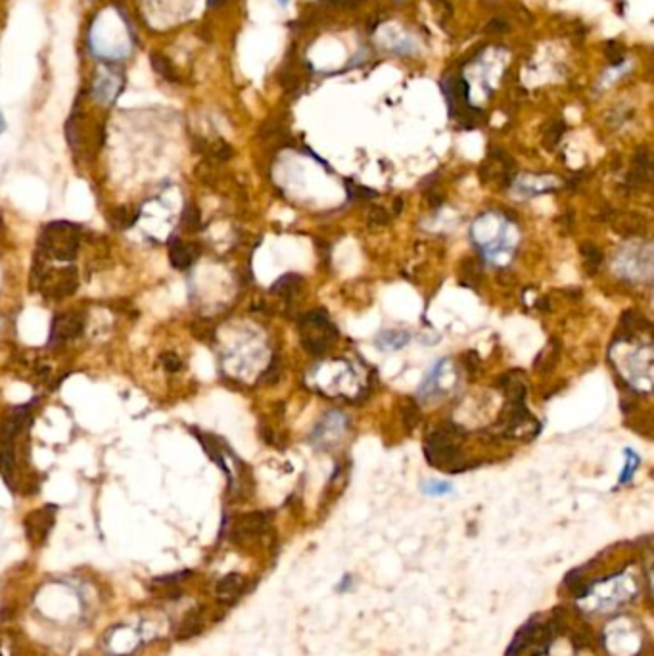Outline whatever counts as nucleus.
Wrapping results in <instances>:
<instances>
[{
    "mask_svg": "<svg viewBox=\"0 0 654 656\" xmlns=\"http://www.w3.org/2000/svg\"><path fill=\"white\" fill-rule=\"evenodd\" d=\"M300 336L303 349L313 357H321L328 352V347L338 336V330L331 323L326 311L313 309L300 319Z\"/></svg>",
    "mask_w": 654,
    "mask_h": 656,
    "instance_id": "1",
    "label": "nucleus"
},
{
    "mask_svg": "<svg viewBox=\"0 0 654 656\" xmlns=\"http://www.w3.org/2000/svg\"><path fill=\"white\" fill-rule=\"evenodd\" d=\"M79 250V226L70 221H54L44 226L39 240V254L60 262H73Z\"/></svg>",
    "mask_w": 654,
    "mask_h": 656,
    "instance_id": "2",
    "label": "nucleus"
},
{
    "mask_svg": "<svg viewBox=\"0 0 654 656\" xmlns=\"http://www.w3.org/2000/svg\"><path fill=\"white\" fill-rule=\"evenodd\" d=\"M457 424H445L437 428L434 434H430L424 445V455L432 466L436 468H447V466L461 465V453H459V439L463 436Z\"/></svg>",
    "mask_w": 654,
    "mask_h": 656,
    "instance_id": "3",
    "label": "nucleus"
},
{
    "mask_svg": "<svg viewBox=\"0 0 654 656\" xmlns=\"http://www.w3.org/2000/svg\"><path fill=\"white\" fill-rule=\"evenodd\" d=\"M83 311H70V313L58 315V317L52 321V328H50V346H58V344H63V342L79 338V336L83 334Z\"/></svg>",
    "mask_w": 654,
    "mask_h": 656,
    "instance_id": "4",
    "label": "nucleus"
},
{
    "mask_svg": "<svg viewBox=\"0 0 654 656\" xmlns=\"http://www.w3.org/2000/svg\"><path fill=\"white\" fill-rule=\"evenodd\" d=\"M56 522V507L46 505V507L33 510L31 515L25 516V534L27 539L33 545H42L50 536V532Z\"/></svg>",
    "mask_w": 654,
    "mask_h": 656,
    "instance_id": "5",
    "label": "nucleus"
},
{
    "mask_svg": "<svg viewBox=\"0 0 654 656\" xmlns=\"http://www.w3.org/2000/svg\"><path fill=\"white\" fill-rule=\"evenodd\" d=\"M267 528V515L265 513H250L240 516L232 526V537L236 541H248L253 537L261 536Z\"/></svg>",
    "mask_w": 654,
    "mask_h": 656,
    "instance_id": "6",
    "label": "nucleus"
},
{
    "mask_svg": "<svg viewBox=\"0 0 654 656\" xmlns=\"http://www.w3.org/2000/svg\"><path fill=\"white\" fill-rule=\"evenodd\" d=\"M242 589H244V578L240 574H226L225 578L219 579L215 595H217L219 603L232 605L240 597Z\"/></svg>",
    "mask_w": 654,
    "mask_h": 656,
    "instance_id": "7",
    "label": "nucleus"
},
{
    "mask_svg": "<svg viewBox=\"0 0 654 656\" xmlns=\"http://www.w3.org/2000/svg\"><path fill=\"white\" fill-rule=\"evenodd\" d=\"M192 250L194 247L190 244H183L177 236H171L169 238V262H171V265L179 271L188 269L196 257V252H192Z\"/></svg>",
    "mask_w": 654,
    "mask_h": 656,
    "instance_id": "8",
    "label": "nucleus"
},
{
    "mask_svg": "<svg viewBox=\"0 0 654 656\" xmlns=\"http://www.w3.org/2000/svg\"><path fill=\"white\" fill-rule=\"evenodd\" d=\"M411 340V334L405 330H384L376 336V346L382 352H397L405 347Z\"/></svg>",
    "mask_w": 654,
    "mask_h": 656,
    "instance_id": "9",
    "label": "nucleus"
},
{
    "mask_svg": "<svg viewBox=\"0 0 654 656\" xmlns=\"http://www.w3.org/2000/svg\"><path fill=\"white\" fill-rule=\"evenodd\" d=\"M610 221H612V226H614L620 234H624V236L639 234L641 231H643V226H645L643 219L637 217V215H633V213H616Z\"/></svg>",
    "mask_w": 654,
    "mask_h": 656,
    "instance_id": "10",
    "label": "nucleus"
},
{
    "mask_svg": "<svg viewBox=\"0 0 654 656\" xmlns=\"http://www.w3.org/2000/svg\"><path fill=\"white\" fill-rule=\"evenodd\" d=\"M302 283H303L302 276L294 275V273H290V275L281 276V278H278V281L273 284L271 292L278 294V296L284 297V300H292V297H294L295 294L300 292V286H302Z\"/></svg>",
    "mask_w": 654,
    "mask_h": 656,
    "instance_id": "11",
    "label": "nucleus"
},
{
    "mask_svg": "<svg viewBox=\"0 0 654 656\" xmlns=\"http://www.w3.org/2000/svg\"><path fill=\"white\" fill-rule=\"evenodd\" d=\"M648 176H650V157H648L647 150H641L637 157H635V162H633L629 181L633 184H643L647 183Z\"/></svg>",
    "mask_w": 654,
    "mask_h": 656,
    "instance_id": "12",
    "label": "nucleus"
},
{
    "mask_svg": "<svg viewBox=\"0 0 654 656\" xmlns=\"http://www.w3.org/2000/svg\"><path fill=\"white\" fill-rule=\"evenodd\" d=\"M579 254L584 257V267L587 271V275H595L601 267V263H603V254H601V250H598L595 244H591V242H584L582 246H579Z\"/></svg>",
    "mask_w": 654,
    "mask_h": 656,
    "instance_id": "13",
    "label": "nucleus"
},
{
    "mask_svg": "<svg viewBox=\"0 0 654 656\" xmlns=\"http://www.w3.org/2000/svg\"><path fill=\"white\" fill-rule=\"evenodd\" d=\"M150 62H152V67L158 75H162L165 81L169 83H179V75H177V71L173 70V65L169 62L167 58L162 56L160 52H154L152 56H150Z\"/></svg>",
    "mask_w": 654,
    "mask_h": 656,
    "instance_id": "14",
    "label": "nucleus"
},
{
    "mask_svg": "<svg viewBox=\"0 0 654 656\" xmlns=\"http://www.w3.org/2000/svg\"><path fill=\"white\" fill-rule=\"evenodd\" d=\"M558 353H560V346H558V342H556V340H553V342L547 344V347H545V349L537 355V359H535V368H539V371H551V368L556 365Z\"/></svg>",
    "mask_w": 654,
    "mask_h": 656,
    "instance_id": "15",
    "label": "nucleus"
},
{
    "mask_svg": "<svg viewBox=\"0 0 654 656\" xmlns=\"http://www.w3.org/2000/svg\"><path fill=\"white\" fill-rule=\"evenodd\" d=\"M202 631V620H200V614L198 612H190L186 618L183 620V624L179 626V634H177V639H190V637H194Z\"/></svg>",
    "mask_w": 654,
    "mask_h": 656,
    "instance_id": "16",
    "label": "nucleus"
},
{
    "mask_svg": "<svg viewBox=\"0 0 654 656\" xmlns=\"http://www.w3.org/2000/svg\"><path fill=\"white\" fill-rule=\"evenodd\" d=\"M110 225L113 229H129V226L134 225V221L139 219V212L129 213L125 205H121V207H115L112 213H110Z\"/></svg>",
    "mask_w": 654,
    "mask_h": 656,
    "instance_id": "17",
    "label": "nucleus"
},
{
    "mask_svg": "<svg viewBox=\"0 0 654 656\" xmlns=\"http://www.w3.org/2000/svg\"><path fill=\"white\" fill-rule=\"evenodd\" d=\"M401 418H403V423L407 426L409 430H413L416 424L421 423V409H418V405H416L413 399H405V401L401 403Z\"/></svg>",
    "mask_w": 654,
    "mask_h": 656,
    "instance_id": "18",
    "label": "nucleus"
},
{
    "mask_svg": "<svg viewBox=\"0 0 654 656\" xmlns=\"http://www.w3.org/2000/svg\"><path fill=\"white\" fill-rule=\"evenodd\" d=\"M181 221H183V226L186 229V231H198V229L202 226V215H200V212H198L196 205H192V204L186 205V207L183 210V217H181Z\"/></svg>",
    "mask_w": 654,
    "mask_h": 656,
    "instance_id": "19",
    "label": "nucleus"
},
{
    "mask_svg": "<svg viewBox=\"0 0 654 656\" xmlns=\"http://www.w3.org/2000/svg\"><path fill=\"white\" fill-rule=\"evenodd\" d=\"M563 133H564V123H560V121L553 123V125L547 129V134H545V146H549V148H555L556 144H558V141H560Z\"/></svg>",
    "mask_w": 654,
    "mask_h": 656,
    "instance_id": "20",
    "label": "nucleus"
},
{
    "mask_svg": "<svg viewBox=\"0 0 654 656\" xmlns=\"http://www.w3.org/2000/svg\"><path fill=\"white\" fill-rule=\"evenodd\" d=\"M345 186H347V194L352 196V200H366V198H374L376 196V192L371 191V188H365V186H361V184H355L353 181H345Z\"/></svg>",
    "mask_w": 654,
    "mask_h": 656,
    "instance_id": "21",
    "label": "nucleus"
},
{
    "mask_svg": "<svg viewBox=\"0 0 654 656\" xmlns=\"http://www.w3.org/2000/svg\"><path fill=\"white\" fill-rule=\"evenodd\" d=\"M626 455H627V459H629V461H627L626 470H624V472H622V476H620V484H626V482L633 476V472L637 470V466H639V457H637V455H635L631 449H626Z\"/></svg>",
    "mask_w": 654,
    "mask_h": 656,
    "instance_id": "22",
    "label": "nucleus"
},
{
    "mask_svg": "<svg viewBox=\"0 0 654 656\" xmlns=\"http://www.w3.org/2000/svg\"><path fill=\"white\" fill-rule=\"evenodd\" d=\"M366 219H368V223H371V225L382 226L390 223V213H387L384 207H378V205H376V207H373V210L368 212V217Z\"/></svg>",
    "mask_w": 654,
    "mask_h": 656,
    "instance_id": "23",
    "label": "nucleus"
},
{
    "mask_svg": "<svg viewBox=\"0 0 654 656\" xmlns=\"http://www.w3.org/2000/svg\"><path fill=\"white\" fill-rule=\"evenodd\" d=\"M162 363L167 373H177V371H181V367H183V363H181V359L177 357L175 353H163Z\"/></svg>",
    "mask_w": 654,
    "mask_h": 656,
    "instance_id": "24",
    "label": "nucleus"
},
{
    "mask_svg": "<svg viewBox=\"0 0 654 656\" xmlns=\"http://www.w3.org/2000/svg\"><path fill=\"white\" fill-rule=\"evenodd\" d=\"M278 378H281V363L274 359L273 365L269 367L267 373H263V376H261V382H265V384H274Z\"/></svg>",
    "mask_w": 654,
    "mask_h": 656,
    "instance_id": "25",
    "label": "nucleus"
},
{
    "mask_svg": "<svg viewBox=\"0 0 654 656\" xmlns=\"http://www.w3.org/2000/svg\"><path fill=\"white\" fill-rule=\"evenodd\" d=\"M328 2H332V4H340V6H355V4H359L361 0H328Z\"/></svg>",
    "mask_w": 654,
    "mask_h": 656,
    "instance_id": "26",
    "label": "nucleus"
},
{
    "mask_svg": "<svg viewBox=\"0 0 654 656\" xmlns=\"http://www.w3.org/2000/svg\"><path fill=\"white\" fill-rule=\"evenodd\" d=\"M226 0H207V4H210V8H219V6H223V4H225Z\"/></svg>",
    "mask_w": 654,
    "mask_h": 656,
    "instance_id": "27",
    "label": "nucleus"
},
{
    "mask_svg": "<svg viewBox=\"0 0 654 656\" xmlns=\"http://www.w3.org/2000/svg\"><path fill=\"white\" fill-rule=\"evenodd\" d=\"M4 129H6V121H4V115L0 112V134L4 133Z\"/></svg>",
    "mask_w": 654,
    "mask_h": 656,
    "instance_id": "28",
    "label": "nucleus"
},
{
    "mask_svg": "<svg viewBox=\"0 0 654 656\" xmlns=\"http://www.w3.org/2000/svg\"><path fill=\"white\" fill-rule=\"evenodd\" d=\"M288 2H290V0H278V4H281V6H286Z\"/></svg>",
    "mask_w": 654,
    "mask_h": 656,
    "instance_id": "29",
    "label": "nucleus"
}]
</instances>
